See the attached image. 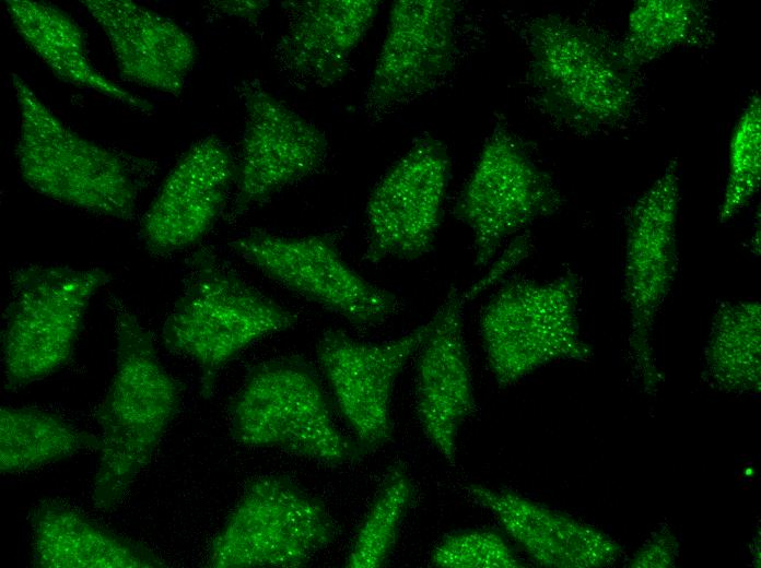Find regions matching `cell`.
<instances>
[{"label":"cell","mask_w":761,"mask_h":568,"mask_svg":"<svg viewBox=\"0 0 761 568\" xmlns=\"http://www.w3.org/2000/svg\"><path fill=\"white\" fill-rule=\"evenodd\" d=\"M457 4L449 0H399L366 91V108L384 113L432 91L450 72L457 49Z\"/></svg>","instance_id":"2e32d148"},{"label":"cell","mask_w":761,"mask_h":568,"mask_svg":"<svg viewBox=\"0 0 761 568\" xmlns=\"http://www.w3.org/2000/svg\"><path fill=\"white\" fill-rule=\"evenodd\" d=\"M711 39L710 15L693 0H642L628 17L627 33L618 45L623 61L634 71L681 47Z\"/></svg>","instance_id":"d4e9b609"},{"label":"cell","mask_w":761,"mask_h":568,"mask_svg":"<svg viewBox=\"0 0 761 568\" xmlns=\"http://www.w3.org/2000/svg\"><path fill=\"white\" fill-rule=\"evenodd\" d=\"M677 554V542L669 534H659L642 548L631 561L635 567H667Z\"/></svg>","instance_id":"f1b7e54d"},{"label":"cell","mask_w":761,"mask_h":568,"mask_svg":"<svg viewBox=\"0 0 761 568\" xmlns=\"http://www.w3.org/2000/svg\"><path fill=\"white\" fill-rule=\"evenodd\" d=\"M412 494L411 478L403 466L390 468L355 534L347 567L377 568L387 561Z\"/></svg>","instance_id":"484cf974"},{"label":"cell","mask_w":761,"mask_h":568,"mask_svg":"<svg viewBox=\"0 0 761 568\" xmlns=\"http://www.w3.org/2000/svg\"><path fill=\"white\" fill-rule=\"evenodd\" d=\"M12 86L20 110L16 159L36 192L97 215L128 221L137 189L112 151L72 131L16 73Z\"/></svg>","instance_id":"277c9868"},{"label":"cell","mask_w":761,"mask_h":568,"mask_svg":"<svg viewBox=\"0 0 761 568\" xmlns=\"http://www.w3.org/2000/svg\"><path fill=\"white\" fill-rule=\"evenodd\" d=\"M581 279L567 271L552 280L514 279L485 305L480 334L500 387L561 360L584 362L590 347L578 322Z\"/></svg>","instance_id":"52a82bcc"},{"label":"cell","mask_w":761,"mask_h":568,"mask_svg":"<svg viewBox=\"0 0 761 568\" xmlns=\"http://www.w3.org/2000/svg\"><path fill=\"white\" fill-rule=\"evenodd\" d=\"M32 561L38 568H155L145 546L101 528L57 500L39 504L31 518Z\"/></svg>","instance_id":"44dd1931"},{"label":"cell","mask_w":761,"mask_h":568,"mask_svg":"<svg viewBox=\"0 0 761 568\" xmlns=\"http://www.w3.org/2000/svg\"><path fill=\"white\" fill-rule=\"evenodd\" d=\"M99 448V439L34 407L0 410V470L17 473Z\"/></svg>","instance_id":"603a6c76"},{"label":"cell","mask_w":761,"mask_h":568,"mask_svg":"<svg viewBox=\"0 0 761 568\" xmlns=\"http://www.w3.org/2000/svg\"><path fill=\"white\" fill-rule=\"evenodd\" d=\"M297 321L208 251L196 253L162 331L165 346L199 369L209 398L221 369L254 342Z\"/></svg>","instance_id":"3957f363"},{"label":"cell","mask_w":761,"mask_h":568,"mask_svg":"<svg viewBox=\"0 0 761 568\" xmlns=\"http://www.w3.org/2000/svg\"><path fill=\"white\" fill-rule=\"evenodd\" d=\"M335 537L323 504L288 477L251 481L214 537V568H297Z\"/></svg>","instance_id":"ba28073f"},{"label":"cell","mask_w":761,"mask_h":568,"mask_svg":"<svg viewBox=\"0 0 761 568\" xmlns=\"http://www.w3.org/2000/svg\"><path fill=\"white\" fill-rule=\"evenodd\" d=\"M283 7L288 24L274 57L292 79L320 87L346 75L378 11L374 0L288 1Z\"/></svg>","instance_id":"d6986e66"},{"label":"cell","mask_w":761,"mask_h":568,"mask_svg":"<svg viewBox=\"0 0 761 568\" xmlns=\"http://www.w3.org/2000/svg\"><path fill=\"white\" fill-rule=\"evenodd\" d=\"M528 80L539 108L578 132L625 122L635 105L634 70L594 28L560 15L530 20L525 27Z\"/></svg>","instance_id":"6da1fadb"},{"label":"cell","mask_w":761,"mask_h":568,"mask_svg":"<svg viewBox=\"0 0 761 568\" xmlns=\"http://www.w3.org/2000/svg\"><path fill=\"white\" fill-rule=\"evenodd\" d=\"M117 362L96 417L102 429L93 500L114 509L150 462L180 404L178 382L161 365L139 320L117 306Z\"/></svg>","instance_id":"7a4b0ae2"},{"label":"cell","mask_w":761,"mask_h":568,"mask_svg":"<svg viewBox=\"0 0 761 568\" xmlns=\"http://www.w3.org/2000/svg\"><path fill=\"white\" fill-rule=\"evenodd\" d=\"M561 205L552 178L499 120L483 143L455 214L471 232L476 264L487 265L510 237Z\"/></svg>","instance_id":"9c48e42d"},{"label":"cell","mask_w":761,"mask_h":568,"mask_svg":"<svg viewBox=\"0 0 761 568\" xmlns=\"http://www.w3.org/2000/svg\"><path fill=\"white\" fill-rule=\"evenodd\" d=\"M431 319L385 342H364L330 330L317 344V359L336 404L361 450H375L393 434L390 402L397 377L419 351Z\"/></svg>","instance_id":"9a60e30c"},{"label":"cell","mask_w":761,"mask_h":568,"mask_svg":"<svg viewBox=\"0 0 761 568\" xmlns=\"http://www.w3.org/2000/svg\"><path fill=\"white\" fill-rule=\"evenodd\" d=\"M109 280L99 268L27 265L11 274L1 336L7 389L44 379L70 360L90 300Z\"/></svg>","instance_id":"8992f818"},{"label":"cell","mask_w":761,"mask_h":568,"mask_svg":"<svg viewBox=\"0 0 761 568\" xmlns=\"http://www.w3.org/2000/svg\"><path fill=\"white\" fill-rule=\"evenodd\" d=\"M236 171L230 151L218 138L194 143L165 177L142 218L145 248L166 256L198 242L221 214Z\"/></svg>","instance_id":"e0dca14e"},{"label":"cell","mask_w":761,"mask_h":568,"mask_svg":"<svg viewBox=\"0 0 761 568\" xmlns=\"http://www.w3.org/2000/svg\"><path fill=\"white\" fill-rule=\"evenodd\" d=\"M8 14L27 46L62 81L140 110L152 106L104 76L91 62L82 29L60 9L30 0H7Z\"/></svg>","instance_id":"7402d4cb"},{"label":"cell","mask_w":761,"mask_h":568,"mask_svg":"<svg viewBox=\"0 0 761 568\" xmlns=\"http://www.w3.org/2000/svg\"><path fill=\"white\" fill-rule=\"evenodd\" d=\"M230 425L242 445L277 448L327 464L348 462L361 450L336 425L313 367L294 355L250 370L232 404Z\"/></svg>","instance_id":"5b68a950"},{"label":"cell","mask_w":761,"mask_h":568,"mask_svg":"<svg viewBox=\"0 0 761 568\" xmlns=\"http://www.w3.org/2000/svg\"><path fill=\"white\" fill-rule=\"evenodd\" d=\"M679 167L670 161L632 206L625 235L623 294L630 313V348L645 390L660 382L652 332L678 271Z\"/></svg>","instance_id":"8fae6325"},{"label":"cell","mask_w":761,"mask_h":568,"mask_svg":"<svg viewBox=\"0 0 761 568\" xmlns=\"http://www.w3.org/2000/svg\"><path fill=\"white\" fill-rule=\"evenodd\" d=\"M445 145L419 138L382 176L366 209L365 259L415 260L432 249L449 182Z\"/></svg>","instance_id":"7c38bea8"},{"label":"cell","mask_w":761,"mask_h":568,"mask_svg":"<svg viewBox=\"0 0 761 568\" xmlns=\"http://www.w3.org/2000/svg\"><path fill=\"white\" fill-rule=\"evenodd\" d=\"M247 263L303 298L356 327L384 323L400 307L391 292L361 276L331 234L286 236L254 230L231 242Z\"/></svg>","instance_id":"30bf717a"},{"label":"cell","mask_w":761,"mask_h":568,"mask_svg":"<svg viewBox=\"0 0 761 568\" xmlns=\"http://www.w3.org/2000/svg\"><path fill=\"white\" fill-rule=\"evenodd\" d=\"M515 267V258L503 252L492 261L483 277L467 288L449 292L431 318V329L419 348L418 416L428 439L450 464L456 459L459 428L476 409L463 311L469 300L500 282Z\"/></svg>","instance_id":"4fadbf2b"},{"label":"cell","mask_w":761,"mask_h":568,"mask_svg":"<svg viewBox=\"0 0 761 568\" xmlns=\"http://www.w3.org/2000/svg\"><path fill=\"white\" fill-rule=\"evenodd\" d=\"M431 564L441 568L524 567L499 532L480 529L455 532L443 537L432 551Z\"/></svg>","instance_id":"83f0119b"},{"label":"cell","mask_w":761,"mask_h":568,"mask_svg":"<svg viewBox=\"0 0 761 568\" xmlns=\"http://www.w3.org/2000/svg\"><path fill=\"white\" fill-rule=\"evenodd\" d=\"M268 1H218L213 8L221 14L256 23L269 5Z\"/></svg>","instance_id":"f546056e"},{"label":"cell","mask_w":761,"mask_h":568,"mask_svg":"<svg viewBox=\"0 0 761 568\" xmlns=\"http://www.w3.org/2000/svg\"><path fill=\"white\" fill-rule=\"evenodd\" d=\"M106 35L124 80L179 95L197 59L192 37L168 17L129 0H84Z\"/></svg>","instance_id":"ac0fdd59"},{"label":"cell","mask_w":761,"mask_h":568,"mask_svg":"<svg viewBox=\"0 0 761 568\" xmlns=\"http://www.w3.org/2000/svg\"><path fill=\"white\" fill-rule=\"evenodd\" d=\"M464 489L539 566L596 568L613 564L620 555L619 545L600 530L519 494L477 483Z\"/></svg>","instance_id":"ffe728a7"},{"label":"cell","mask_w":761,"mask_h":568,"mask_svg":"<svg viewBox=\"0 0 761 568\" xmlns=\"http://www.w3.org/2000/svg\"><path fill=\"white\" fill-rule=\"evenodd\" d=\"M245 107L233 212L243 214L318 173L328 157L325 133L256 82L242 88Z\"/></svg>","instance_id":"5bb4252c"},{"label":"cell","mask_w":761,"mask_h":568,"mask_svg":"<svg viewBox=\"0 0 761 568\" xmlns=\"http://www.w3.org/2000/svg\"><path fill=\"white\" fill-rule=\"evenodd\" d=\"M760 97L753 94L744 107L731 133L726 185L718 210L725 224L734 220L754 198L761 179Z\"/></svg>","instance_id":"4316f807"},{"label":"cell","mask_w":761,"mask_h":568,"mask_svg":"<svg viewBox=\"0 0 761 568\" xmlns=\"http://www.w3.org/2000/svg\"><path fill=\"white\" fill-rule=\"evenodd\" d=\"M760 303L727 301L715 312L705 348V371L716 388L737 394L760 391Z\"/></svg>","instance_id":"cb8c5ba5"}]
</instances>
